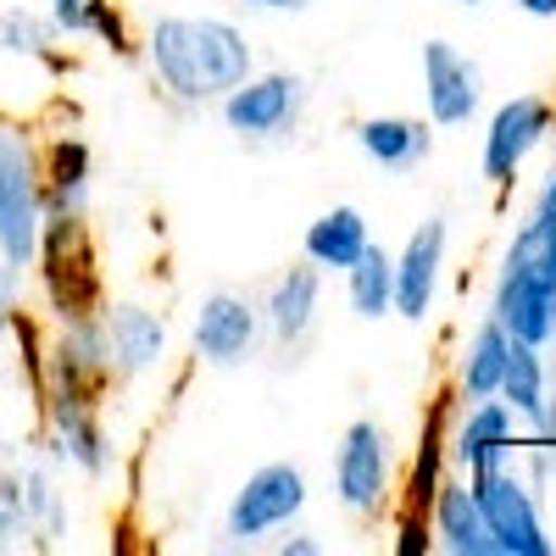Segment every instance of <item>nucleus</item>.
I'll return each mask as SVG.
<instances>
[{"label":"nucleus","instance_id":"1","mask_svg":"<svg viewBox=\"0 0 556 556\" xmlns=\"http://www.w3.org/2000/svg\"><path fill=\"white\" fill-rule=\"evenodd\" d=\"M151 73L178 101H223L235 84L251 78V45L235 23L223 17H156L146 39Z\"/></svg>","mask_w":556,"mask_h":556},{"label":"nucleus","instance_id":"2","mask_svg":"<svg viewBox=\"0 0 556 556\" xmlns=\"http://www.w3.org/2000/svg\"><path fill=\"white\" fill-rule=\"evenodd\" d=\"M39 235H45V178H39V151L34 139L0 117V256L12 267L39 262Z\"/></svg>","mask_w":556,"mask_h":556},{"label":"nucleus","instance_id":"3","mask_svg":"<svg viewBox=\"0 0 556 556\" xmlns=\"http://www.w3.org/2000/svg\"><path fill=\"white\" fill-rule=\"evenodd\" d=\"M473 501H479V518L490 529L495 556H551V534L534 513V495L506 462L473 473Z\"/></svg>","mask_w":556,"mask_h":556},{"label":"nucleus","instance_id":"4","mask_svg":"<svg viewBox=\"0 0 556 556\" xmlns=\"http://www.w3.org/2000/svg\"><path fill=\"white\" fill-rule=\"evenodd\" d=\"M301 506H306L301 468H295V462H267V468H256L240 484V495L228 501V523L223 529H228V540H235V545H251V540H262L273 529H285Z\"/></svg>","mask_w":556,"mask_h":556},{"label":"nucleus","instance_id":"5","mask_svg":"<svg viewBox=\"0 0 556 556\" xmlns=\"http://www.w3.org/2000/svg\"><path fill=\"white\" fill-rule=\"evenodd\" d=\"M334 495L351 518H374L390 495V434L379 424H351L334 456Z\"/></svg>","mask_w":556,"mask_h":556},{"label":"nucleus","instance_id":"6","mask_svg":"<svg viewBox=\"0 0 556 556\" xmlns=\"http://www.w3.org/2000/svg\"><path fill=\"white\" fill-rule=\"evenodd\" d=\"M39 262H45V285H51V306L62 312V323L67 317H89V301H96V273H89L84 217H45Z\"/></svg>","mask_w":556,"mask_h":556},{"label":"nucleus","instance_id":"7","mask_svg":"<svg viewBox=\"0 0 556 556\" xmlns=\"http://www.w3.org/2000/svg\"><path fill=\"white\" fill-rule=\"evenodd\" d=\"M301 101H306V84L295 73H262L223 96V123L245 139H278L301 117Z\"/></svg>","mask_w":556,"mask_h":556},{"label":"nucleus","instance_id":"8","mask_svg":"<svg viewBox=\"0 0 556 556\" xmlns=\"http://www.w3.org/2000/svg\"><path fill=\"white\" fill-rule=\"evenodd\" d=\"M551 123H556V106L540 101V96L506 101V106L490 117V134H484V156H479L484 184H513L518 167L529 162V151L551 134Z\"/></svg>","mask_w":556,"mask_h":556},{"label":"nucleus","instance_id":"9","mask_svg":"<svg viewBox=\"0 0 556 556\" xmlns=\"http://www.w3.org/2000/svg\"><path fill=\"white\" fill-rule=\"evenodd\" d=\"M479 96H484L479 67L462 56L451 39H429L424 45V101H429V117L440 128H462L479 112Z\"/></svg>","mask_w":556,"mask_h":556},{"label":"nucleus","instance_id":"10","mask_svg":"<svg viewBox=\"0 0 556 556\" xmlns=\"http://www.w3.org/2000/svg\"><path fill=\"white\" fill-rule=\"evenodd\" d=\"M106 374H112V351H106L101 317H67L62 340L51 351V390L56 395H78V401H96Z\"/></svg>","mask_w":556,"mask_h":556},{"label":"nucleus","instance_id":"11","mask_svg":"<svg viewBox=\"0 0 556 556\" xmlns=\"http://www.w3.org/2000/svg\"><path fill=\"white\" fill-rule=\"evenodd\" d=\"M256 334H262V317L251 301L240 295H206L201 312H195V356H206L212 367H235L256 351Z\"/></svg>","mask_w":556,"mask_h":556},{"label":"nucleus","instance_id":"12","mask_svg":"<svg viewBox=\"0 0 556 556\" xmlns=\"http://www.w3.org/2000/svg\"><path fill=\"white\" fill-rule=\"evenodd\" d=\"M440 267H445V217H429V223L406 240V251L395 256V301H390V312L424 323L429 306H434Z\"/></svg>","mask_w":556,"mask_h":556},{"label":"nucleus","instance_id":"13","mask_svg":"<svg viewBox=\"0 0 556 556\" xmlns=\"http://www.w3.org/2000/svg\"><path fill=\"white\" fill-rule=\"evenodd\" d=\"M101 329H106V351L117 374H151V367L167 356V323L146 306H106L101 312Z\"/></svg>","mask_w":556,"mask_h":556},{"label":"nucleus","instance_id":"14","mask_svg":"<svg viewBox=\"0 0 556 556\" xmlns=\"http://www.w3.org/2000/svg\"><path fill=\"white\" fill-rule=\"evenodd\" d=\"M51 451H56V462H73V468L89 473V479L106 473V434H101L96 401L51 390Z\"/></svg>","mask_w":556,"mask_h":556},{"label":"nucleus","instance_id":"15","mask_svg":"<svg viewBox=\"0 0 556 556\" xmlns=\"http://www.w3.org/2000/svg\"><path fill=\"white\" fill-rule=\"evenodd\" d=\"M495 323L513 340H523V345H551L556 340V290H545V285H529V278H518V273H506L501 267V285H495Z\"/></svg>","mask_w":556,"mask_h":556},{"label":"nucleus","instance_id":"16","mask_svg":"<svg viewBox=\"0 0 556 556\" xmlns=\"http://www.w3.org/2000/svg\"><path fill=\"white\" fill-rule=\"evenodd\" d=\"M39 178H45V217H84L89 146L84 139H56V146L39 156Z\"/></svg>","mask_w":556,"mask_h":556},{"label":"nucleus","instance_id":"17","mask_svg":"<svg viewBox=\"0 0 556 556\" xmlns=\"http://www.w3.org/2000/svg\"><path fill=\"white\" fill-rule=\"evenodd\" d=\"M456 462L468 473H484V468H501L506 462V451H513V406L506 401H479L473 412H468V424L456 429Z\"/></svg>","mask_w":556,"mask_h":556},{"label":"nucleus","instance_id":"18","mask_svg":"<svg viewBox=\"0 0 556 556\" xmlns=\"http://www.w3.org/2000/svg\"><path fill=\"white\" fill-rule=\"evenodd\" d=\"M434 534L451 556H495L473 484H434Z\"/></svg>","mask_w":556,"mask_h":556},{"label":"nucleus","instance_id":"19","mask_svg":"<svg viewBox=\"0 0 556 556\" xmlns=\"http://www.w3.org/2000/svg\"><path fill=\"white\" fill-rule=\"evenodd\" d=\"M356 146H362L367 162L406 173L429 156V128L412 123V117H367V123H356Z\"/></svg>","mask_w":556,"mask_h":556},{"label":"nucleus","instance_id":"20","mask_svg":"<svg viewBox=\"0 0 556 556\" xmlns=\"http://www.w3.org/2000/svg\"><path fill=\"white\" fill-rule=\"evenodd\" d=\"M306 262L312 267H329V273H345L362 245H367V217L356 206H334V212H323L312 228H306Z\"/></svg>","mask_w":556,"mask_h":556},{"label":"nucleus","instance_id":"21","mask_svg":"<svg viewBox=\"0 0 556 556\" xmlns=\"http://www.w3.org/2000/svg\"><path fill=\"white\" fill-rule=\"evenodd\" d=\"M312 317H317V267L306 262V267H290L267 290V329L285 345H295L312 329Z\"/></svg>","mask_w":556,"mask_h":556},{"label":"nucleus","instance_id":"22","mask_svg":"<svg viewBox=\"0 0 556 556\" xmlns=\"http://www.w3.org/2000/svg\"><path fill=\"white\" fill-rule=\"evenodd\" d=\"M45 17H51L56 34H67V39H101V45H112L117 56L134 51L128 28H123V12L112 7V0H51Z\"/></svg>","mask_w":556,"mask_h":556},{"label":"nucleus","instance_id":"23","mask_svg":"<svg viewBox=\"0 0 556 556\" xmlns=\"http://www.w3.org/2000/svg\"><path fill=\"white\" fill-rule=\"evenodd\" d=\"M506 273L556 290V212H529V223L513 235V251H506Z\"/></svg>","mask_w":556,"mask_h":556},{"label":"nucleus","instance_id":"24","mask_svg":"<svg viewBox=\"0 0 556 556\" xmlns=\"http://www.w3.org/2000/svg\"><path fill=\"white\" fill-rule=\"evenodd\" d=\"M345 290H351V306H356V317H384L390 312V301H395V256L384 251V245H374L367 240L362 245V256L345 267Z\"/></svg>","mask_w":556,"mask_h":556},{"label":"nucleus","instance_id":"25","mask_svg":"<svg viewBox=\"0 0 556 556\" xmlns=\"http://www.w3.org/2000/svg\"><path fill=\"white\" fill-rule=\"evenodd\" d=\"M506 345L513 334L501 323H479L473 340H468V356H462V395L468 401H484V395H501V374H506Z\"/></svg>","mask_w":556,"mask_h":556},{"label":"nucleus","instance_id":"26","mask_svg":"<svg viewBox=\"0 0 556 556\" xmlns=\"http://www.w3.org/2000/svg\"><path fill=\"white\" fill-rule=\"evenodd\" d=\"M501 395H506V406L523 412V417H534V412L551 401V395H545V362H540V345H523V340L506 345Z\"/></svg>","mask_w":556,"mask_h":556},{"label":"nucleus","instance_id":"27","mask_svg":"<svg viewBox=\"0 0 556 556\" xmlns=\"http://www.w3.org/2000/svg\"><path fill=\"white\" fill-rule=\"evenodd\" d=\"M56 23L39 17V12H23V7H7L0 12V51L7 56H34V62H51L56 56Z\"/></svg>","mask_w":556,"mask_h":556},{"label":"nucleus","instance_id":"28","mask_svg":"<svg viewBox=\"0 0 556 556\" xmlns=\"http://www.w3.org/2000/svg\"><path fill=\"white\" fill-rule=\"evenodd\" d=\"M17 506H23V518L39 523L45 534H62V495H56V484H51L45 468H23L17 473Z\"/></svg>","mask_w":556,"mask_h":556},{"label":"nucleus","instance_id":"29","mask_svg":"<svg viewBox=\"0 0 556 556\" xmlns=\"http://www.w3.org/2000/svg\"><path fill=\"white\" fill-rule=\"evenodd\" d=\"M17 290H23V267H12L7 256H0V334L17 323Z\"/></svg>","mask_w":556,"mask_h":556},{"label":"nucleus","instance_id":"30","mask_svg":"<svg viewBox=\"0 0 556 556\" xmlns=\"http://www.w3.org/2000/svg\"><path fill=\"white\" fill-rule=\"evenodd\" d=\"M23 534H28V518H23V506L0 501V551H12V545H17Z\"/></svg>","mask_w":556,"mask_h":556},{"label":"nucleus","instance_id":"31","mask_svg":"<svg viewBox=\"0 0 556 556\" xmlns=\"http://www.w3.org/2000/svg\"><path fill=\"white\" fill-rule=\"evenodd\" d=\"M245 7H256V12H306L312 0H245Z\"/></svg>","mask_w":556,"mask_h":556},{"label":"nucleus","instance_id":"32","mask_svg":"<svg viewBox=\"0 0 556 556\" xmlns=\"http://www.w3.org/2000/svg\"><path fill=\"white\" fill-rule=\"evenodd\" d=\"M518 12H523V17H540V23H551V17H556V0H518Z\"/></svg>","mask_w":556,"mask_h":556},{"label":"nucleus","instance_id":"33","mask_svg":"<svg viewBox=\"0 0 556 556\" xmlns=\"http://www.w3.org/2000/svg\"><path fill=\"white\" fill-rule=\"evenodd\" d=\"M278 551H285V556H317L323 545H317V540H285V545H278Z\"/></svg>","mask_w":556,"mask_h":556},{"label":"nucleus","instance_id":"34","mask_svg":"<svg viewBox=\"0 0 556 556\" xmlns=\"http://www.w3.org/2000/svg\"><path fill=\"white\" fill-rule=\"evenodd\" d=\"M534 206H540V212H556V173L545 178V190H540V201H534Z\"/></svg>","mask_w":556,"mask_h":556},{"label":"nucleus","instance_id":"35","mask_svg":"<svg viewBox=\"0 0 556 556\" xmlns=\"http://www.w3.org/2000/svg\"><path fill=\"white\" fill-rule=\"evenodd\" d=\"M7 456H12V445H7V440H0V462H7Z\"/></svg>","mask_w":556,"mask_h":556},{"label":"nucleus","instance_id":"36","mask_svg":"<svg viewBox=\"0 0 556 556\" xmlns=\"http://www.w3.org/2000/svg\"><path fill=\"white\" fill-rule=\"evenodd\" d=\"M456 7H479V0H456Z\"/></svg>","mask_w":556,"mask_h":556}]
</instances>
